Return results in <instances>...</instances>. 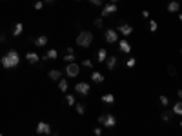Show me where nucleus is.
<instances>
[{
  "instance_id": "nucleus-1",
  "label": "nucleus",
  "mask_w": 182,
  "mask_h": 136,
  "mask_svg": "<svg viewBox=\"0 0 182 136\" xmlns=\"http://www.w3.org/2000/svg\"><path fill=\"white\" fill-rule=\"evenodd\" d=\"M0 62H2V65H4V69H15V67L20 63V56H18V53H17V51H13V49H11L7 54H4V56H2V60H0Z\"/></svg>"
},
{
  "instance_id": "nucleus-2",
  "label": "nucleus",
  "mask_w": 182,
  "mask_h": 136,
  "mask_svg": "<svg viewBox=\"0 0 182 136\" xmlns=\"http://www.w3.org/2000/svg\"><path fill=\"white\" fill-rule=\"evenodd\" d=\"M93 44V35L91 31H80L78 33V36H76V45H80V47H89Z\"/></svg>"
},
{
  "instance_id": "nucleus-3",
  "label": "nucleus",
  "mask_w": 182,
  "mask_h": 136,
  "mask_svg": "<svg viewBox=\"0 0 182 136\" xmlns=\"http://www.w3.org/2000/svg\"><path fill=\"white\" fill-rule=\"evenodd\" d=\"M98 122L106 127V129H111V127H115V124H117V118H115L113 113H107V115L98 116Z\"/></svg>"
},
{
  "instance_id": "nucleus-4",
  "label": "nucleus",
  "mask_w": 182,
  "mask_h": 136,
  "mask_svg": "<svg viewBox=\"0 0 182 136\" xmlns=\"http://www.w3.org/2000/svg\"><path fill=\"white\" fill-rule=\"evenodd\" d=\"M75 91L78 94H82V96H87L89 91H91V85L87 82H78V84H75Z\"/></svg>"
},
{
  "instance_id": "nucleus-5",
  "label": "nucleus",
  "mask_w": 182,
  "mask_h": 136,
  "mask_svg": "<svg viewBox=\"0 0 182 136\" xmlns=\"http://www.w3.org/2000/svg\"><path fill=\"white\" fill-rule=\"evenodd\" d=\"M104 38H106L107 44H115L118 40V33L115 29H106L104 31Z\"/></svg>"
},
{
  "instance_id": "nucleus-6",
  "label": "nucleus",
  "mask_w": 182,
  "mask_h": 136,
  "mask_svg": "<svg viewBox=\"0 0 182 136\" xmlns=\"http://www.w3.org/2000/svg\"><path fill=\"white\" fill-rule=\"evenodd\" d=\"M78 73H80V67H78V63H75V62L67 63V67H66V74H67V76H76Z\"/></svg>"
},
{
  "instance_id": "nucleus-7",
  "label": "nucleus",
  "mask_w": 182,
  "mask_h": 136,
  "mask_svg": "<svg viewBox=\"0 0 182 136\" xmlns=\"http://www.w3.org/2000/svg\"><path fill=\"white\" fill-rule=\"evenodd\" d=\"M37 133H38V134H49V133H51V125L46 124V122H38V125H37Z\"/></svg>"
},
{
  "instance_id": "nucleus-8",
  "label": "nucleus",
  "mask_w": 182,
  "mask_h": 136,
  "mask_svg": "<svg viewBox=\"0 0 182 136\" xmlns=\"http://www.w3.org/2000/svg\"><path fill=\"white\" fill-rule=\"evenodd\" d=\"M117 9H118L117 4H106V6L102 7V16H109V15H113Z\"/></svg>"
},
{
  "instance_id": "nucleus-9",
  "label": "nucleus",
  "mask_w": 182,
  "mask_h": 136,
  "mask_svg": "<svg viewBox=\"0 0 182 136\" xmlns=\"http://www.w3.org/2000/svg\"><path fill=\"white\" fill-rule=\"evenodd\" d=\"M117 29H118L120 33H122L124 36H129V35L133 33V27H131L129 24H120V26H117Z\"/></svg>"
},
{
  "instance_id": "nucleus-10",
  "label": "nucleus",
  "mask_w": 182,
  "mask_h": 136,
  "mask_svg": "<svg viewBox=\"0 0 182 136\" xmlns=\"http://www.w3.org/2000/svg\"><path fill=\"white\" fill-rule=\"evenodd\" d=\"M117 63H118V58L115 56V54H109L106 58V65H107V69H115L117 67Z\"/></svg>"
},
{
  "instance_id": "nucleus-11",
  "label": "nucleus",
  "mask_w": 182,
  "mask_h": 136,
  "mask_svg": "<svg viewBox=\"0 0 182 136\" xmlns=\"http://www.w3.org/2000/svg\"><path fill=\"white\" fill-rule=\"evenodd\" d=\"M118 49L124 53V54H129V53H131V45H129L128 40H120V42H118Z\"/></svg>"
},
{
  "instance_id": "nucleus-12",
  "label": "nucleus",
  "mask_w": 182,
  "mask_h": 136,
  "mask_svg": "<svg viewBox=\"0 0 182 136\" xmlns=\"http://www.w3.org/2000/svg\"><path fill=\"white\" fill-rule=\"evenodd\" d=\"M26 60H27L29 63H38V62H40V56H38L37 53L29 51V53H26Z\"/></svg>"
},
{
  "instance_id": "nucleus-13",
  "label": "nucleus",
  "mask_w": 182,
  "mask_h": 136,
  "mask_svg": "<svg viewBox=\"0 0 182 136\" xmlns=\"http://www.w3.org/2000/svg\"><path fill=\"white\" fill-rule=\"evenodd\" d=\"M168 11H170V13H179V11H180V2H179V0H171V2L168 4Z\"/></svg>"
},
{
  "instance_id": "nucleus-14",
  "label": "nucleus",
  "mask_w": 182,
  "mask_h": 136,
  "mask_svg": "<svg viewBox=\"0 0 182 136\" xmlns=\"http://www.w3.org/2000/svg\"><path fill=\"white\" fill-rule=\"evenodd\" d=\"M33 44H35L37 47H44V45L47 44V36H46V35H40V36H37V38L33 40Z\"/></svg>"
},
{
  "instance_id": "nucleus-15",
  "label": "nucleus",
  "mask_w": 182,
  "mask_h": 136,
  "mask_svg": "<svg viewBox=\"0 0 182 136\" xmlns=\"http://www.w3.org/2000/svg\"><path fill=\"white\" fill-rule=\"evenodd\" d=\"M42 58L44 60H57V58H58V53H57V49H49Z\"/></svg>"
},
{
  "instance_id": "nucleus-16",
  "label": "nucleus",
  "mask_w": 182,
  "mask_h": 136,
  "mask_svg": "<svg viewBox=\"0 0 182 136\" xmlns=\"http://www.w3.org/2000/svg\"><path fill=\"white\" fill-rule=\"evenodd\" d=\"M91 80H93L95 84H102V82H104V74L98 73V71H93V73H91Z\"/></svg>"
},
{
  "instance_id": "nucleus-17",
  "label": "nucleus",
  "mask_w": 182,
  "mask_h": 136,
  "mask_svg": "<svg viewBox=\"0 0 182 136\" xmlns=\"http://www.w3.org/2000/svg\"><path fill=\"white\" fill-rule=\"evenodd\" d=\"M47 76H49L51 80H60V76H62V71H60V69H51V71L47 73Z\"/></svg>"
},
{
  "instance_id": "nucleus-18",
  "label": "nucleus",
  "mask_w": 182,
  "mask_h": 136,
  "mask_svg": "<svg viewBox=\"0 0 182 136\" xmlns=\"http://www.w3.org/2000/svg\"><path fill=\"white\" fill-rule=\"evenodd\" d=\"M107 56H109V54H107L106 49H98V53H96V60H98V62H106Z\"/></svg>"
},
{
  "instance_id": "nucleus-19",
  "label": "nucleus",
  "mask_w": 182,
  "mask_h": 136,
  "mask_svg": "<svg viewBox=\"0 0 182 136\" xmlns=\"http://www.w3.org/2000/svg\"><path fill=\"white\" fill-rule=\"evenodd\" d=\"M171 113H173V115H179V116H182V100H179L177 104L173 105Z\"/></svg>"
},
{
  "instance_id": "nucleus-20",
  "label": "nucleus",
  "mask_w": 182,
  "mask_h": 136,
  "mask_svg": "<svg viewBox=\"0 0 182 136\" xmlns=\"http://www.w3.org/2000/svg\"><path fill=\"white\" fill-rule=\"evenodd\" d=\"M22 31H24V24H15V27H13V36H20Z\"/></svg>"
},
{
  "instance_id": "nucleus-21",
  "label": "nucleus",
  "mask_w": 182,
  "mask_h": 136,
  "mask_svg": "<svg viewBox=\"0 0 182 136\" xmlns=\"http://www.w3.org/2000/svg\"><path fill=\"white\" fill-rule=\"evenodd\" d=\"M62 58H64V62L71 63V62H75V60H76V54H75V53H67V54H64Z\"/></svg>"
},
{
  "instance_id": "nucleus-22",
  "label": "nucleus",
  "mask_w": 182,
  "mask_h": 136,
  "mask_svg": "<svg viewBox=\"0 0 182 136\" xmlns=\"http://www.w3.org/2000/svg\"><path fill=\"white\" fill-rule=\"evenodd\" d=\"M102 102H104V104H113V102H115V96L111 93H107V94L102 96Z\"/></svg>"
},
{
  "instance_id": "nucleus-23",
  "label": "nucleus",
  "mask_w": 182,
  "mask_h": 136,
  "mask_svg": "<svg viewBox=\"0 0 182 136\" xmlns=\"http://www.w3.org/2000/svg\"><path fill=\"white\" fill-rule=\"evenodd\" d=\"M75 111H76V115H86V107H84V104H75Z\"/></svg>"
},
{
  "instance_id": "nucleus-24",
  "label": "nucleus",
  "mask_w": 182,
  "mask_h": 136,
  "mask_svg": "<svg viewBox=\"0 0 182 136\" xmlns=\"http://www.w3.org/2000/svg\"><path fill=\"white\" fill-rule=\"evenodd\" d=\"M58 89H60L62 93H66V91H67V82H66L64 78H62V80H58Z\"/></svg>"
},
{
  "instance_id": "nucleus-25",
  "label": "nucleus",
  "mask_w": 182,
  "mask_h": 136,
  "mask_svg": "<svg viewBox=\"0 0 182 136\" xmlns=\"http://www.w3.org/2000/svg\"><path fill=\"white\" fill-rule=\"evenodd\" d=\"M66 102H67V105H75V96L73 94H66Z\"/></svg>"
},
{
  "instance_id": "nucleus-26",
  "label": "nucleus",
  "mask_w": 182,
  "mask_h": 136,
  "mask_svg": "<svg viewBox=\"0 0 182 136\" xmlns=\"http://www.w3.org/2000/svg\"><path fill=\"white\" fill-rule=\"evenodd\" d=\"M171 115H173V113H166V111H164V113H162V122H166V124H168V122L171 120Z\"/></svg>"
},
{
  "instance_id": "nucleus-27",
  "label": "nucleus",
  "mask_w": 182,
  "mask_h": 136,
  "mask_svg": "<svg viewBox=\"0 0 182 136\" xmlns=\"http://www.w3.org/2000/svg\"><path fill=\"white\" fill-rule=\"evenodd\" d=\"M159 100H160V104L164 105V107H166V105L170 104V98H168V96H166V94H162L160 98H159Z\"/></svg>"
},
{
  "instance_id": "nucleus-28",
  "label": "nucleus",
  "mask_w": 182,
  "mask_h": 136,
  "mask_svg": "<svg viewBox=\"0 0 182 136\" xmlns=\"http://www.w3.org/2000/svg\"><path fill=\"white\" fill-rule=\"evenodd\" d=\"M93 24H95V27H98V29H100V27L104 26V22H102V16H100V18H95V22H93Z\"/></svg>"
},
{
  "instance_id": "nucleus-29",
  "label": "nucleus",
  "mask_w": 182,
  "mask_h": 136,
  "mask_svg": "<svg viewBox=\"0 0 182 136\" xmlns=\"http://www.w3.org/2000/svg\"><path fill=\"white\" fill-rule=\"evenodd\" d=\"M168 73H170V76H175V74H177V67H175V65H170V67H168Z\"/></svg>"
},
{
  "instance_id": "nucleus-30",
  "label": "nucleus",
  "mask_w": 182,
  "mask_h": 136,
  "mask_svg": "<svg viewBox=\"0 0 182 136\" xmlns=\"http://www.w3.org/2000/svg\"><path fill=\"white\" fill-rule=\"evenodd\" d=\"M42 7H44V2H42V0H38V2H35V9H37V11H40V9H42Z\"/></svg>"
},
{
  "instance_id": "nucleus-31",
  "label": "nucleus",
  "mask_w": 182,
  "mask_h": 136,
  "mask_svg": "<svg viewBox=\"0 0 182 136\" xmlns=\"http://www.w3.org/2000/svg\"><path fill=\"white\" fill-rule=\"evenodd\" d=\"M150 31H157V22L150 20Z\"/></svg>"
},
{
  "instance_id": "nucleus-32",
  "label": "nucleus",
  "mask_w": 182,
  "mask_h": 136,
  "mask_svg": "<svg viewBox=\"0 0 182 136\" xmlns=\"http://www.w3.org/2000/svg\"><path fill=\"white\" fill-rule=\"evenodd\" d=\"M89 4H93V6H102L104 0H89Z\"/></svg>"
},
{
  "instance_id": "nucleus-33",
  "label": "nucleus",
  "mask_w": 182,
  "mask_h": 136,
  "mask_svg": "<svg viewBox=\"0 0 182 136\" xmlns=\"http://www.w3.org/2000/svg\"><path fill=\"white\" fill-rule=\"evenodd\" d=\"M82 65H84V67H91V69H93V62H91V60H84Z\"/></svg>"
},
{
  "instance_id": "nucleus-34",
  "label": "nucleus",
  "mask_w": 182,
  "mask_h": 136,
  "mask_svg": "<svg viewBox=\"0 0 182 136\" xmlns=\"http://www.w3.org/2000/svg\"><path fill=\"white\" fill-rule=\"evenodd\" d=\"M133 65H137V60H135V58H129L128 60V67H133Z\"/></svg>"
},
{
  "instance_id": "nucleus-35",
  "label": "nucleus",
  "mask_w": 182,
  "mask_h": 136,
  "mask_svg": "<svg viewBox=\"0 0 182 136\" xmlns=\"http://www.w3.org/2000/svg\"><path fill=\"white\" fill-rule=\"evenodd\" d=\"M93 133H95V136H100V134H102V129H100V127H95V131H93Z\"/></svg>"
},
{
  "instance_id": "nucleus-36",
  "label": "nucleus",
  "mask_w": 182,
  "mask_h": 136,
  "mask_svg": "<svg viewBox=\"0 0 182 136\" xmlns=\"http://www.w3.org/2000/svg\"><path fill=\"white\" fill-rule=\"evenodd\" d=\"M177 98H179V100H182V89H179V91H177Z\"/></svg>"
},
{
  "instance_id": "nucleus-37",
  "label": "nucleus",
  "mask_w": 182,
  "mask_h": 136,
  "mask_svg": "<svg viewBox=\"0 0 182 136\" xmlns=\"http://www.w3.org/2000/svg\"><path fill=\"white\" fill-rule=\"evenodd\" d=\"M2 42H6V35H2V33H0V44Z\"/></svg>"
},
{
  "instance_id": "nucleus-38",
  "label": "nucleus",
  "mask_w": 182,
  "mask_h": 136,
  "mask_svg": "<svg viewBox=\"0 0 182 136\" xmlns=\"http://www.w3.org/2000/svg\"><path fill=\"white\" fill-rule=\"evenodd\" d=\"M44 2H46V4H53L55 0H44Z\"/></svg>"
},
{
  "instance_id": "nucleus-39",
  "label": "nucleus",
  "mask_w": 182,
  "mask_h": 136,
  "mask_svg": "<svg viewBox=\"0 0 182 136\" xmlns=\"http://www.w3.org/2000/svg\"><path fill=\"white\" fill-rule=\"evenodd\" d=\"M117 2H118V0H111V4H117Z\"/></svg>"
},
{
  "instance_id": "nucleus-40",
  "label": "nucleus",
  "mask_w": 182,
  "mask_h": 136,
  "mask_svg": "<svg viewBox=\"0 0 182 136\" xmlns=\"http://www.w3.org/2000/svg\"><path fill=\"white\" fill-rule=\"evenodd\" d=\"M179 18H180V20H182V15H179Z\"/></svg>"
},
{
  "instance_id": "nucleus-41",
  "label": "nucleus",
  "mask_w": 182,
  "mask_h": 136,
  "mask_svg": "<svg viewBox=\"0 0 182 136\" xmlns=\"http://www.w3.org/2000/svg\"><path fill=\"white\" fill-rule=\"evenodd\" d=\"M0 136H4V134H2V133H0Z\"/></svg>"
},
{
  "instance_id": "nucleus-42",
  "label": "nucleus",
  "mask_w": 182,
  "mask_h": 136,
  "mask_svg": "<svg viewBox=\"0 0 182 136\" xmlns=\"http://www.w3.org/2000/svg\"><path fill=\"white\" fill-rule=\"evenodd\" d=\"M180 54H182V49H180Z\"/></svg>"
},
{
  "instance_id": "nucleus-43",
  "label": "nucleus",
  "mask_w": 182,
  "mask_h": 136,
  "mask_svg": "<svg viewBox=\"0 0 182 136\" xmlns=\"http://www.w3.org/2000/svg\"><path fill=\"white\" fill-rule=\"evenodd\" d=\"M76 2H78V0H76Z\"/></svg>"
}]
</instances>
